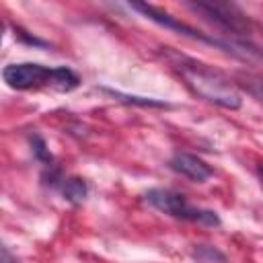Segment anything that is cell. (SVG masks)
<instances>
[{
  "instance_id": "6da1fadb",
  "label": "cell",
  "mask_w": 263,
  "mask_h": 263,
  "mask_svg": "<svg viewBox=\"0 0 263 263\" xmlns=\"http://www.w3.org/2000/svg\"><path fill=\"white\" fill-rule=\"evenodd\" d=\"M173 66L183 78V82L187 84V88L199 99L214 103L222 109H230V111L240 109L242 105L240 92L236 90L232 80L226 78L220 70L210 68L201 62L189 60V58H175Z\"/></svg>"
},
{
  "instance_id": "7a4b0ae2",
  "label": "cell",
  "mask_w": 263,
  "mask_h": 263,
  "mask_svg": "<svg viewBox=\"0 0 263 263\" xmlns=\"http://www.w3.org/2000/svg\"><path fill=\"white\" fill-rule=\"evenodd\" d=\"M4 82L14 90H37V88H53L60 92H70L80 84V78L74 70L66 66H43L35 62L8 64L2 70Z\"/></svg>"
},
{
  "instance_id": "3957f363",
  "label": "cell",
  "mask_w": 263,
  "mask_h": 263,
  "mask_svg": "<svg viewBox=\"0 0 263 263\" xmlns=\"http://www.w3.org/2000/svg\"><path fill=\"white\" fill-rule=\"evenodd\" d=\"M144 197L152 208H156L158 212H162L166 216L189 220V222H199V224H208V226H220V216L214 210L195 208L187 201V197L183 193H177L173 189L154 187V189H148Z\"/></svg>"
},
{
  "instance_id": "277c9868",
  "label": "cell",
  "mask_w": 263,
  "mask_h": 263,
  "mask_svg": "<svg viewBox=\"0 0 263 263\" xmlns=\"http://www.w3.org/2000/svg\"><path fill=\"white\" fill-rule=\"evenodd\" d=\"M129 6H132L134 10H138V12H142L146 18L154 21L156 25L164 27V29H171V31H177L179 35L189 37V39L203 41V43H210V45H218V47H222V49H226V51H232V45H228V43H224V41H220V39H216V37H210V35H205V33H201V31H197V29L185 25V23H181L177 16H173V14H168V12L160 10V8H156V6H152V4L134 2V4H129Z\"/></svg>"
},
{
  "instance_id": "5b68a950",
  "label": "cell",
  "mask_w": 263,
  "mask_h": 263,
  "mask_svg": "<svg viewBox=\"0 0 263 263\" xmlns=\"http://www.w3.org/2000/svg\"><path fill=\"white\" fill-rule=\"evenodd\" d=\"M195 12H201L208 21L216 23L218 27L236 33V35H245L249 33V23L245 21V16L230 4H218V2H197V4H189Z\"/></svg>"
},
{
  "instance_id": "8992f818",
  "label": "cell",
  "mask_w": 263,
  "mask_h": 263,
  "mask_svg": "<svg viewBox=\"0 0 263 263\" xmlns=\"http://www.w3.org/2000/svg\"><path fill=\"white\" fill-rule=\"evenodd\" d=\"M168 166L175 173H179V175H183V177H187L195 183H203L214 175V168L205 160H201L199 156L189 154V152H177L168 160Z\"/></svg>"
},
{
  "instance_id": "52a82bcc",
  "label": "cell",
  "mask_w": 263,
  "mask_h": 263,
  "mask_svg": "<svg viewBox=\"0 0 263 263\" xmlns=\"http://www.w3.org/2000/svg\"><path fill=\"white\" fill-rule=\"evenodd\" d=\"M62 195L64 199H68L70 203L78 205L86 199L88 195V187L84 183V179H78V177H70V179H64L62 181Z\"/></svg>"
},
{
  "instance_id": "ba28073f",
  "label": "cell",
  "mask_w": 263,
  "mask_h": 263,
  "mask_svg": "<svg viewBox=\"0 0 263 263\" xmlns=\"http://www.w3.org/2000/svg\"><path fill=\"white\" fill-rule=\"evenodd\" d=\"M105 92H109L111 97L115 99H121V101H127V103H140V105H146V107H166V103L162 101H156V99H144V97H129V95H121L119 90H113V88H103Z\"/></svg>"
},
{
  "instance_id": "9c48e42d",
  "label": "cell",
  "mask_w": 263,
  "mask_h": 263,
  "mask_svg": "<svg viewBox=\"0 0 263 263\" xmlns=\"http://www.w3.org/2000/svg\"><path fill=\"white\" fill-rule=\"evenodd\" d=\"M31 144H33V154H35L41 162H45V166H47V164L51 166V154H49V150H47L45 140H43L41 136H33V138H31Z\"/></svg>"
},
{
  "instance_id": "30bf717a",
  "label": "cell",
  "mask_w": 263,
  "mask_h": 263,
  "mask_svg": "<svg viewBox=\"0 0 263 263\" xmlns=\"http://www.w3.org/2000/svg\"><path fill=\"white\" fill-rule=\"evenodd\" d=\"M193 255H195L199 261H203V263H212L216 257L226 261V257H224V255H222L218 249H214V247H205V245H199V247L195 249V253H193Z\"/></svg>"
},
{
  "instance_id": "8fae6325",
  "label": "cell",
  "mask_w": 263,
  "mask_h": 263,
  "mask_svg": "<svg viewBox=\"0 0 263 263\" xmlns=\"http://www.w3.org/2000/svg\"><path fill=\"white\" fill-rule=\"evenodd\" d=\"M0 263H18V261H16V257H12L8 247H2L0 249Z\"/></svg>"
}]
</instances>
